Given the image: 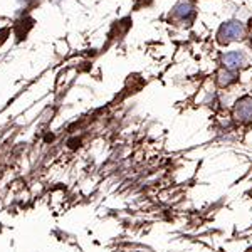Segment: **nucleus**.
I'll return each instance as SVG.
<instances>
[{"mask_svg": "<svg viewBox=\"0 0 252 252\" xmlns=\"http://www.w3.org/2000/svg\"><path fill=\"white\" fill-rule=\"evenodd\" d=\"M239 74L241 72L229 71L225 67H219L217 72H215V83H217L219 88H229L239 81Z\"/></svg>", "mask_w": 252, "mask_h": 252, "instance_id": "obj_5", "label": "nucleus"}, {"mask_svg": "<svg viewBox=\"0 0 252 252\" xmlns=\"http://www.w3.org/2000/svg\"><path fill=\"white\" fill-rule=\"evenodd\" d=\"M197 17V3L195 0H178L168 12V22L182 29H189Z\"/></svg>", "mask_w": 252, "mask_h": 252, "instance_id": "obj_2", "label": "nucleus"}, {"mask_svg": "<svg viewBox=\"0 0 252 252\" xmlns=\"http://www.w3.org/2000/svg\"><path fill=\"white\" fill-rule=\"evenodd\" d=\"M219 63H220V67H225V69H229V71L241 72L242 69H246L249 66L251 58L242 49H232V51L222 52L220 58H219Z\"/></svg>", "mask_w": 252, "mask_h": 252, "instance_id": "obj_3", "label": "nucleus"}, {"mask_svg": "<svg viewBox=\"0 0 252 252\" xmlns=\"http://www.w3.org/2000/svg\"><path fill=\"white\" fill-rule=\"evenodd\" d=\"M232 118L237 125H249L252 123V96L246 94L235 101L232 108Z\"/></svg>", "mask_w": 252, "mask_h": 252, "instance_id": "obj_4", "label": "nucleus"}, {"mask_svg": "<svg viewBox=\"0 0 252 252\" xmlns=\"http://www.w3.org/2000/svg\"><path fill=\"white\" fill-rule=\"evenodd\" d=\"M251 37V29L246 22L239 19H229L225 22L220 24V27L217 29L215 39H217L219 46H230V44L237 42H246Z\"/></svg>", "mask_w": 252, "mask_h": 252, "instance_id": "obj_1", "label": "nucleus"}]
</instances>
